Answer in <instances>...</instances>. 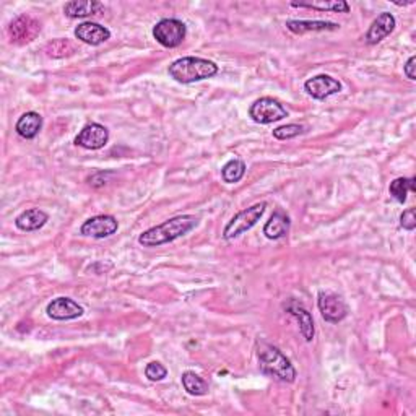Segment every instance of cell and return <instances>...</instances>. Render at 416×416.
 Wrapping results in <instances>:
<instances>
[{
	"mask_svg": "<svg viewBox=\"0 0 416 416\" xmlns=\"http://www.w3.org/2000/svg\"><path fill=\"white\" fill-rule=\"evenodd\" d=\"M400 226L403 228V230H407V231H413L415 230V228H416L415 208H408L400 215Z\"/></svg>",
	"mask_w": 416,
	"mask_h": 416,
	"instance_id": "83f0119b",
	"label": "cell"
},
{
	"mask_svg": "<svg viewBox=\"0 0 416 416\" xmlns=\"http://www.w3.org/2000/svg\"><path fill=\"white\" fill-rule=\"evenodd\" d=\"M41 31L39 21H36L29 15H20L10 23L9 26V38L14 44H28L38 38Z\"/></svg>",
	"mask_w": 416,
	"mask_h": 416,
	"instance_id": "ba28073f",
	"label": "cell"
},
{
	"mask_svg": "<svg viewBox=\"0 0 416 416\" xmlns=\"http://www.w3.org/2000/svg\"><path fill=\"white\" fill-rule=\"evenodd\" d=\"M257 358H259L260 371L280 382L291 384L296 379V369L291 361L281 351L268 343H260L257 347Z\"/></svg>",
	"mask_w": 416,
	"mask_h": 416,
	"instance_id": "7a4b0ae2",
	"label": "cell"
},
{
	"mask_svg": "<svg viewBox=\"0 0 416 416\" xmlns=\"http://www.w3.org/2000/svg\"><path fill=\"white\" fill-rule=\"evenodd\" d=\"M249 116L252 121L257 122V124L267 126L288 117V111H286L283 104L277 101V99L265 96L254 101V104H252L249 109Z\"/></svg>",
	"mask_w": 416,
	"mask_h": 416,
	"instance_id": "5b68a950",
	"label": "cell"
},
{
	"mask_svg": "<svg viewBox=\"0 0 416 416\" xmlns=\"http://www.w3.org/2000/svg\"><path fill=\"white\" fill-rule=\"evenodd\" d=\"M304 90L308 91L309 96L319 99V101H324V99L342 91V83L330 77V75H318V77L309 78L304 83Z\"/></svg>",
	"mask_w": 416,
	"mask_h": 416,
	"instance_id": "8fae6325",
	"label": "cell"
},
{
	"mask_svg": "<svg viewBox=\"0 0 416 416\" xmlns=\"http://www.w3.org/2000/svg\"><path fill=\"white\" fill-rule=\"evenodd\" d=\"M49 220V215L39 208H29L15 218V226L21 231H38Z\"/></svg>",
	"mask_w": 416,
	"mask_h": 416,
	"instance_id": "2e32d148",
	"label": "cell"
},
{
	"mask_svg": "<svg viewBox=\"0 0 416 416\" xmlns=\"http://www.w3.org/2000/svg\"><path fill=\"white\" fill-rule=\"evenodd\" d=\"M181 379H183V385L189 395L202 397L208 394V384L205 382L198 374L192 371H186Z\"/></svg>",
	"mask_w": 416,
	"mask_h": 416,
	"instance_id": "44dd1931",
	"label": "cell"
},
{
	"mask_svg": "<svg viewBox=\"0 0 416 416\" xmlns=\"http://www.w3.org/2000/svg\"><path fill=\"white\" fill-rule=\"evenodd\" d=\"M318 306L322 314V319L329 324H338L348 315V308L345 301L335 293L320 291L318 296Z\"/></svg>",
	"mask_w": 416,
	"mask_h": 416,
	"instance_id": "52a82bcc",
	"label": "cell"
},
{
	"mask_svg": "<svg viewBox=\"0 0 416 416\" xmlns=\"http://www.w3.org/2000/svg\"><path fill=\"white\" fill-rule=\"evenodd\" d=\"M119 228V223L113 215H98L86 220L80 228V234L93 239H104L114 234Z\"/></svg>",
	"mask_w": 416,
	"mask_h": 416,
	"instance_id": "9c48e42d",
	"label": "cell"
},
{
	"mask_svg": "<svg viewBox=\"0 0 416 416\" xmlns=\"http://www.w3.org/2000/svg\"><path fill=\"white\" fill-rule=\"evenodd\" d=\"M73 52H75V48L69 39H56V41H51V43L46 46V54L52 59L66 57V56L73 54Z\"/></svg>",
	"mask_w": 416,
	"mask_h": 416,
	"instance_id": "d4e9b609",
	"label": "cell"
},
{
	"mask_svg": "<svg viewBox=\"0 0 416 416\" xmlns=\"http://www.w3.org/2000/svg\"><path fill=\"white\" fill-rule=\"evenodd\" d=\"M145 376L148 377L151 382H160V380L168 376V369L158 361H151L145 367Z\"/></svg>",
	"mask_w": 416,
	"mask_h": 416,
	"instance_id": "4316f807",
	"label": "cell"
},
{
	"mask_svg": "<svg viewBox=\"0 0 416 416\" xmlns=\"http://www.w3.org/2000/svg\"><path fill=\"white\" fill-rule=\"evenodd\" d=\"M46 313L54 320H73L83 315V308L70 298H56L48 304Z\"/></svg>",
	"mask_w": 416,
	"mask_h": 416,
	"instance_id": "7c38bea8",
	"label": "cell"
},
{
	"mask_svg": "<svg viewBox=\"0 0 416 416\" xmlns=\"http://www.w3.org/2000/svg\"><path fill=\"white\" fill-rule=\"evenodd\" d=\"M168 73L179 83H194L215 77L218 73V66L208 59L183 57L169 66Z\"/></svg>",
	"mask_w": 416,
	"mask_h": 416,
	"instance_id": "3957f363",
	"label": "cell"
},
{
	"mask_svg": "<svg viewBox=\"0 0 416 416\" xmlns=\"http://www.w3.org/2000/svg\"><path fill=\"white\" fill-rule=\"evenodd\" d=\"M290 226H291L290 216L285 212H281V210H277V212L270 216V220L265 223V226H263V234H265L267 239L277 241V239L285 238L286 234L290 233Z\"/></svg>",
	"mask_w": 416,
	"mask_h": 416,
	"instance_id": "e0dca14e",
	"label": "cell"
},
{
	"mask_svg": "<svg viewBox=\"0 0 416 416\" xmlns=\"http://www.w3.org/2000/svg\"><path fill=\"white\" fill-rule=\"evenodd\" d=\"M187 28L181 20L165 19L158 21L153 28V38L163 48H178L186 39Z\"/></svg>",
	"mask_w": 416,
	"mask_h": 416,
	"instance_id": "8992f818",
	"label": "cell"
},
{
	"mask_svg": "<svg viewBox=\"0 0 416 416\" xmlns=\"http://www.w3.org/2000/svg\"><path fill=\"white\" fill-rule=\"evenodd\" d=\"M245 174V163L241 160H234L228 161L221 169V178L226 184H236L244 178Z\"/></svg>",
	"mask_w": 416,
	"mask_h": 416,
	"instance_id": "cb8c5ba5",
	"label": "cell"
},
{
	"mask_svg": "<svg viewBox=\"0 0 416 416\" xmlns=\"http://www.w3.org/2000/svg\"><path fill=\"white\" fill-rule=\"evenodd\" d=\"M283 308H285L286 313L293 315V318L298 320V324H300V332H301V335L304 337V340H306L308 343L313 342L314 333H315L314 319H313V315H310L309 310L303 306V303L296 301V300H288L283 304Z\"/></svg>",
	"mask_w": 416,
	"mask_h": 416,
	"instance_id": "4fadbf2b",
	"label": "cell"
},
{
	"mask_svg": "<svg viewBox=\"0 0 416 416\" xmlns=\"http://www.w3.org/2000/svg\"><path fill=\"white\" fill-rule=\"evenodd\" d=\"M41 127H43V117H41V114L34 113V111H29V113H25L20 117L15 126V131L20 137L31 140L38 136Z\"/></svg>",
	"mask_w": 416,
	"mask_h": 416,
	"instance_id": "ac0fdd59",
	"label": "cell"
},
{
	"mask_svg": "<svg viewBox=\"0 0 416 416\" xmlns=\"http://www.w3.org/2000/svg\"><path fill=\"white\" fill-rule=\"evenodd\" d=\"M395 29V16L389 14V11H384L380 14L376 20L371 23L367 33H366V43L367 44H377L380 41L385 39L389 34Z\"/></svg>",
	"mask_w": 416,
	"mask_h": 416,
	"instance_id": "9a60e30c",
	"label": "cell"
},
{
	"mask_svg": "<svg viewBox=\"0 0 416 416\" xmlns=\"http://www.w3.org/2000/svg\"><path fill=\"white\" fill-rule=\"evenodd\" d=\"M75 38L80 39L81 43L90 46H99L111 38V31L108 28L99 25V23L85 21L75 29Z\"/></svg>",
	"mask_w": 416,
	"mask_h": 416,
	"instance_id": "5bb4252c",
	"label": "cell"
},
{
	"mask_svg": "<svg viewBox=\"0 0 416 416\" xmlns=\"http://www.w3.org/2000/svg\"><path fill=\"white\" fill-rule=\"evenodd\" d=\"M104 10L103 4L93 2V0H78V2H69L64 7V14L69 19H85V16L98 15Z\"/></svg>",
	"mask_w": 416,
	"mask_h": 416,
	"instance_id": "ffe728a7",
	"label": "cell"
},
{
	"mask_svg": "<svg viewBox=\"0 0 416 416\" xmlns=\"http://www.w3.org/2000/svg\"><path fill=\"white\" fill-rule=\"evenodd\" d=\"M286 28L295 34H304L310 31H335L340 25L332 21H320V20H288Z\"/></svg>",
	"mask_w": 416,
	"mask_h": 416,
	"instance_id": "d6986e66",
	"label": "cell"
},
{
	"mask_svg": "<svg viewBox=\"0 0 416 416\" xmlns=\"http://www.w3.org/2000/svg\"><path fill=\"white\" fill-rule=\"evenodd\" d=\"M198 218L194 215H179L169 218L161 225L150 228L138 236V243L143 248H158V245L173 243L176 239L186 236L197 226Z\"/></svg>",
	"mask_w": 416,
	"mask_h": 416,
	"instance_id": "6da1fadb",
	"label": "cell"
},
{
	"mask_svg": "<svg viewBox=\"0 0 416 416\" xmlns=\"http://www.w3.org/2000/svg\"><path fill=\"white\" fill-rule=\"evenodd\" d=\"M265 208L267 203L260 202L243 210V212H239L238 215H234L231 221L226 225L225 231H223V238H225L226 241H231V239H236L245 231L252 230V228L257 225V221L262 218L263 213H265Z\"/></svg>",
	"mask_w": 416,
	"mask_h": 416,
	"instance_id": "277c9868",
	"label": "cell"
},
{
	"mask_svg": "<svg viewBox=\"0 0 416 416\" xmlns=\"http://www.w3.org/2000/svg\"><path fill=\"white\" fill-rule=\"evenodd\" d=\"M415 178H397L395 181H392L389 192L390 196L395 198L398 203H405L408 192H415Z\"/></svg>",
	"mask_w": 416,
	"mask_h": 416,
	"instance_id": "603a6c76",
	"label": "cell"
},
{
	"mask_svg": "<svg viewBox=\"0 0 416 416\" xmlns=\"http://www.w3.org/2000/svg\"><path fill=\"white\" fill-rule=\"evenodd\" d=\"M295 9H313L320 11H337V14H348L350 5L345 0H335V2H291Z\"/></svg>",
	"mask_w": 416,
	"mask_h": 416,
	"instance_id": "7402d4cb",
	"label": "cell"
},
{
	"mask_svg": "<svg viewBox=\"0 0 416 416\" xmlns=\"http://www.w3.org/2000/svg\"><path fill=\"white\" fill-rule=\"evenodd\" d=\"M109 131L101 124L91 122V124L85 126L81 132L75 137V145L81 146L85 150H99L108 143Z\"/></svg>",
	"mask_w": 416,
	"mask_h": 416,
	"instance_id": "30bf717a",
	"label": "cell"
},
{
	"mask_svg": "<svg viewBox=\"0 0 416 416\" xmlns=\"http://www.w3.org/2000/svg\"><path fill=\"white\" fill-rule=\"evenodd\" d=\"M415 64H416V57L412 56L408 59V62L405 64V69H403V72H405L407 75V78L410 80H416V73H415Z\"/></svg>",
	"mask_w": 416,
	"mask_h": 416,
	"instance_id": "f1b7e54d",
	"label": "cell"
},
{
	"mask_svg": "<svg viewBox=\"0 0 416 416\" xmlns=\"http://www.w3.org/2000/svg\"><path fill=\"white\" fill-rule=\"evenodd\" d=\"M304 132H306V127L304 126L288 124V126H281V127L275 128L273 137L278 138V140H290V138L301 136V133H304Z\"/></svg>",
	"mask_w": 416,
	"mask_h": 416,
	"instance_id": "484cf974",
	"label": "cell"
}]
</instances>
